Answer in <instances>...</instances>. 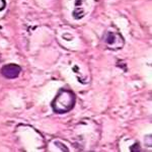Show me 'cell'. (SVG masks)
Wrapping results in <instances>:
<instances>
[{
  "instance_id": "3957f363",
  "label": "cell",
  "mask_w": 152,
  "mask_h": 152,
  "mask_svg": "<svg viewBox=\"0 0 152 152\" xmlns=\"http://www.w3.org/2000/svg\"><path fill=\"white\" fill-rule=\"evenodd\" d=\"M20 72H21L20 66L16 65V64H7V65H4L3 67L1 68V74L5 78H8V79L16 78Z\"/></svg>"
},
{
  "instance_id": "7a4b0ae2",
  "label": "cell",
  "mask_w": 152,
  "mask_h": 152,
  "mask_svg": "<svg viewBox=\"0 0 152 152\" xmlns=\"http://www.w3.org/2000/svg\"><path fill=\"white\" fill-rule=\"evenodd\" d=\"M104 43L112 50H120L124 46V38L117 31H107L104 36Z\"/></svg>"
},
{
  "instance_id": "6da1fadb",
  "label": "cell",
  "mask_w": 152,
  "mask_h": 152,
  "mask_svg": "<svg viewBox=\"0 0 152 152\" xmlns=\"http://www.w3.org/2000/svg\"><path fill=\"white\" fill-rule=\"evenodd\" d=\"M75 94L69 89H61L52 102L53 111L57 114H66L74 107Z\"/></svg>"
},
{
  "instance_id": "277c9868",
  "label": "cell",
  "mask_w": 152,
  "mask_h": 152,
  "mask_svg": "<svg viewBox=\"0 0 152 152\" xmlns=\"http://www.w3.org/2000/svg\"><path fill=\"white\" fill-rule=\"evenodd\" d=\"M6 3H5V0H0V11L3 10L4 7H5Z\"/></svg>"
}]
</instances>
